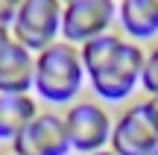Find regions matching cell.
<instances>
[{
    "label": "cell",
    "mask_w": 158,
    "mask_h": 155,
    "mask_svg": "<svg viewBox=\"0 0 158 155\" xmlns=\"http://www.w3.org/2000/svg\"><path fill=\"white\" fill-rule=\"evenodd\" d=\"M35 53H29L15 38L0 50V94H32Z\"/></svg>",
    "instance_id": "obj_8"
},
{
    "label": "cell",
    "mask_w": 158,
    "mask_h": 155,
    "mask_svg": "<svg viewBox=\"0 0 158 155\" xmlns=\"http://www.w3.org/2000/svg\"><path fill=\"white\" fill-rule=\"evenodd\" d=\"M62 0H21V9L12 23V38L38 56L50 44L62 41Z\"/></svg>",
    "instance_id": "obj_3"
},
{
    "label": "cell",
    "mask_w": 158,
    "mask_h": 155,
    "mask_svg": "<svg viewBox=\"0 0 158 155\" xmlns=\"http://www.w3.org/2000/svg\"><path fill=\"white\" fill-rule=\"evenodd\" d=\"M149 155H158V149H152V152H149Z\"/></svg>",
    "instance_id": "obj_17"
},
{
    "label": "cell",
    "mask_w": 158,
    "mask_h": 155,
    "mask_svg": "<svg viewBox=\"0 0 158 155\" xmlns=\"http://www.w3.org/2000/svg\"><path fill=\"white\" fill-rule=\"evenodd\" d=\"M0 155H15V152H12V149H9V152H0Z\"/></svg>",
    "instance_id": "obj_16"
},
{
    "label": "cell",
    "mask_w": 158,
    "mask_h": 155,
    "mask_svg": "<svg viewBox=\"0 0 158 155\" xmlns=\"http://www.w3.org/2000/svg\"><path fill=\"white\" fill-rule=\"evenodd\" d=\"M9 41H12V32H9L6 27H0V50H3V47L9 44Z\"/></svg>",
    "instance_id": "obj_14"
},
{
    "label": "cell",
    "mask_w": 158,
    "mask_h": 155,
    "mask_svg": "<svg viewBox=\"0 0 158 155\" xmlns=\"http://www.w3.org/2000/svg\"><path fill=\"white\" fill-rule=\"evenodd\" d=\"M41 114L32 94H0V141H15Z\"/></svg>",
    "instance_id": "obj_10"
},
{
    "label": "cell",
    "mask_w": 158,
    "mask_h": 155,
    "mask_svg": "<svg viewBox=\"0 0 158 155\" xmlns=\"http://www.w3.org/2000/svg\"><path fill=\"white\" fill-rule=\"evenodd\" d=\"M62 3H73V0H62Z\"/></svg>",
    "instance_id": "obj_18"
},
{
    "label": "cell",
    "mask_w": 158,
    "mask_h": 155,
    "mask_svg": "<svg viewBox=\"0 0 158 155\" xmlns=\"http://www.w3.org/2000/svg\"><path fill=\"white\" fill-rule=\"evenodd\" d=\"M79 56L91 91L102 103H123L141 85L147 50L138 41H129L126 35L106 32L100 38H91L88 44L79 47Z\"/></svg>",
    "instance_id": "obj_1"
},
{
    "label": "cell",
    "mask_w": 158,
    "mask_h": 155,
    "mask_svg": "<svg viewBox=\"0 0 158 155\" xmlns=\"http://www.w3.org/2000/svg\"><path fill=\"white\" fill-rule=\"evenodd\" d=\"M141 88L149 97L158 94V44L147 50V62H143V73H141Z\"/></svg>",
    "instance_id": "obj_11"
},
{
    "label": "cell",
    "mask_w": 158,
    "mask_h": 155,
    "mask_svg": "<svg viewBox=\"0 0 158 155\" xmlns=\"http://www.w3.org/2000/svg\"><path fill=\"white\" fill-rule=\"evenodd\" d=\"M64 126H68V138H70V149L73 152H100L111 144V129L114 120L100 103L91 100H76L68 105L64 111Z\"/></svg>",
    "instance_id": "obj_4"
},
{
    "label": "cell",
    "mask_w": 158,
    "mask_h": 155,
    "mask_svg": "<svg viewBox=\"0 0 158 155\" xmlns=\"http://www.w3.org/2000/svg\"><path fill=\"white\" fill-rule=\"evenodd\" d=\"M91 155H114L111 149H100V152H91Z\"/></svg>",
    "instance_id": "obj_15"
},
{
    "label": "cell",
    "mask_w": 158,
    "mask_h": 155,
    "mask_svg": "<svg viewBox=\"0 0 158 155\" xmlns=\"http://www.w3.org/2000/svg\"><path fill=\"white\" fill-rule=\"evenodd\" d=\"M114 18H117V3L114 0H73V3H64L62 41L82 47L91 38L106 35L111 29Z\"/></svg>",
    "instance_id": "obj_5"
},
{
    "label": "cell",
    "mask_w": 158,
    "mask_h": 155,
    "mask_svg": "<svg viewBox=\"0 0 158 155\" xmlns=\"http://www.w3.org/2000/svg\"><path fill=\"white\" fill-rule=\"evenodd\" d=\"M12 152L15 155H68V152H73L64 117L56 114V111H41L12 141Z\"/></svg>",
    "instance_id": "obj_7"
},
{
    "label": "cell",
    "mask_w": 158,
    "mask_h": 155,
    "mask_svg": "<svg viewBox=\"0 0 158 155\" xmlns=\"http://www.w3.org/2000/svg\"><path fill=\"white\" fill-rule=\"evenodd\" d=\"M108 149L114 155H149L152 149H158V129L143 103L126 105L120 111L111 129Z\"/></svg>",
    "instance_id": "obj_6"
},
{
    "label": "cell",
    "mask_w": 158,
    "mask_h": 155,
    "mask_svg": "<svg viewBox=\"0 0 158 155\" xmlns=\"http://www.w3.org/2000/svg\"><path fill=\"white\" fill-rule=\"evenodd\" d=\"M117 21L129 41H147L158 35V0H120Z\"/></svg>",
    "instance_id": "obj_9"
},
{
    "label": "cell",
    "mask_w": 158,
    "mask_h": 155,
    "mask_svg": "<svg viewBox=\"0 0 158 155\" xmlns=\"http://www.w3.org/2000/svg\"><path fill=\"white\" fill-rule=\"evenodd\" d=\"M143 105H147L149 117H152V123H155V129H158V94H155V97H147V100H143Z\"/></svg>",
    "instance_id": "obj_13"
},
{
    "label": "cell",
    "mask_w": 158,
    "mask_h": 155,
    "mask_svg": "<svg viewBox=\"0 0 158 155\" xmlns=\"http://www.w3.org/2000/svg\"><path fill=\"white\" fill-rule=\"evenodd\" d=\"M18 9H21V0H0V27L12 29Z\"/></svg>",
    "instance_id": "obj_12"
},
{
    "label": "cell",
    "mask_w": 158,
    "mask_h": 155,
    "mask_svg": "<svg viewBox=\"0 0 158 155\" xmlns=\"http://www.w3.org/2000/svg\"><path fill=\"white\" fill-rule=\"evenodd\" d=\"M85 82H88V76H85L79 47L68 44V41H56L35 56L32 91L38 100L50 105H70L76 103Z\"/></svg>",
    "instance_id": "obj_2"
}]
</instances>
